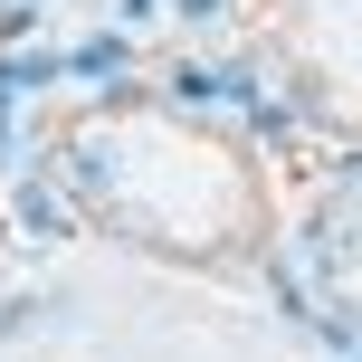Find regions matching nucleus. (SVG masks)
<instances>
[{
	"label": "nucleus",
	"instance_id": "f257e3e1",
	"mask_svg": "<svg viewBox=\"0 0 362 362\" xmlns=\"http://www.w3.org/2000/svg\"><path fill=\"white\" fill-rule=\"evenodd\" d=\"M19 219H29L38 238H67V229H76V219H67V200H57L48 181H29V191H19Z\"/></svg>",
	"mask_w": 362,
	"mask_h": 362
},
{
	"label": "nucleus",
	"instance_id": "f03ea898",
	"mask_svg": "<svg viewBox=\"0 0 362 362\" xmlns=\"http://www.w3.org/2000/svg\"><path fill=\"white\" fill-rule=\"evenodd\" d=\"M38 29V10H29V0H0V38H29Z\"/></svg>",
	"mask_w": 362,
	"mask_h": 362
},
{
	"label": "nucleus",
	"instance_id": "7ed1b4c3",
	"mask_svg": "<svg viewBox=\"0 0 362 362\" xmlns=\"http://www.w3.org/2000/svg\"><path fill=\"white\" fill-rule=\"evenodd\" d=\"M181 19H219V0H181Z\"/></svg>",
	"mask_w": 362,
	"mask_h": 362
}]
</instances>
